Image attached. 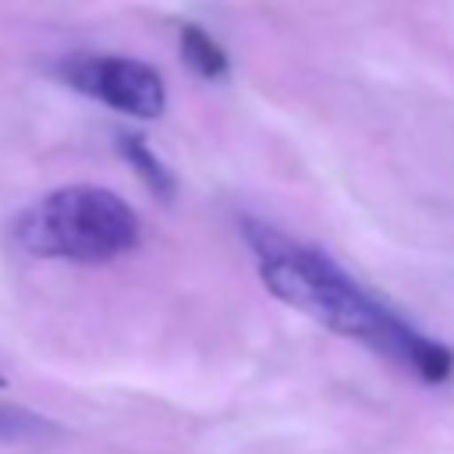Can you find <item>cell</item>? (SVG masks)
Here are the masks:
<instances>
[{
  "label": "cell",
  "instance_id": "5",
  "mask_svg": "<svg viewBox=\"0 0 454 454\" xmlns=\"http://www.w3.org/2000/svg\"><path fill=\"white\" fill-rule=\"evenodd\" d=\"M181 57L199 78H209V82L223 78L227 67H231L227 50L199 25H181Z\"/></svg>",
  "mask_w": 454,
  "mask_h": 454
},
{
  "label": "cell",
  "instance_id": "7",
  "mask_svg": "<svg viewBox=\"0 0 454 454\" xmlns=\"http://www.w3.org/2000/svg\"><path fill=\"white\" fill-rule=\"evenodd\" d=\"M4 383H7V380H4V376H0V387H4Z\"/></svg>",
  "mask_w": 454,
  "mask_h": 454
},
{
  "label": "cell",
  "instance_id": "4",
  "mask_svg": "<svg viewBox=\"0 0 454 454\" xmlns=\"http://www.w3.org/2000/svg\"><path fill=\"white\" fill-rule=\"evenodd\" d=\"M117 149H121V156L128 160V167L142 177V184L156 195V199H174V192H177V181H174V174H170V167L145 145V138L142 135H131V131H124V135H117Z\"/></svg>",
  "mask_w": 454,
  "mask_h": 454
},
{
  "label": "cell",
  "instance_id": "6",
  "mask_svg": "<svg viewBox=\"0 0 454 454\" xmlns=\"http://www.w3.org/2000/svg\"><path fill=\"white\" fill-rule=\"evenodd\" d=\"M57 433L60 426L53 419L21 404H0V443H39Z\"/></svg>",
  "mask_w": 454,
  "mask_h": 454
},
{
  "label": "cell",
  "instance_id": "3",
  "mask_svg": "<svg viewBox=\"0 0 454 454\" xmlns=\"http://www.w3.org/2000/svg\"><path fill=\"white\" fill-rule=\"evenodd\" d=\"M60 74L82 96H92L128 117L153 121L167 106V85L160 71L135 57H71L60 64Z\"/></svg>",
  "mask_w": 454,
  "mask_h": 454
},
{
  "label": "cell",
  "instance_id": "2",
  "mask_svg": "<svg viewBox=\"0 0 454 454\" xmlns=\"http://www.w3.org/2000/svg\"><path fill=\"white\" fill-rule=\"evenodd\" d=\"M142 238L135 209L110 188L64 184L14 220V241L35 259L99 266L128 255Z\"/></svg>",
  "mask_w": 454,
  "mask_h": 454
},
{
  "label": "cell",
  "instance_id": "1",
  "mask_svg": "<svg viewBox=\"0 0 454 454\" xmlns=\"http://www.w3.org/2000/svg\"><path fill=\"white\" fill-rule=\"evenodd\" d=\"M245 234L259 259V277L266 291L284 305L305 312L309 319L323 323L340 337L383 351L426 383H443L454 372V355L440 340L419 333L408 319H401L358 280H351L330 255L287 241L262 223H245Z\"/></svg>",
  "mask_w": 454,
  "mask_h": 454
}]
</instances>
